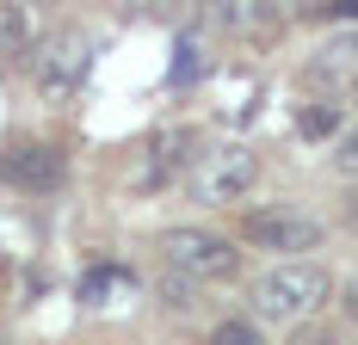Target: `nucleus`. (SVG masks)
<instances>
[{
    "mask_svg": "<svg viewBox=\"0 0 358 345\" xmlns=\"http://www.w3.org/2000/svg\"><path fill=\"white\" fill-rule=\"evenodd\" d=\"M340 309H346V321H358V277L340 284Z\"/></svg>",
    "mask_w": 358,
    "mask_h": 345,
    "instance_id": "nucleus-15",
    "label": "nucleus"
},
{
    "mask_svg": "<svg viewBox=\"0 0 358 345\" xmlns=\"http://www.w3.org/2000/svg\"><path fill=\"white\" fill-rule=\"evenodd\" d=\"M340 130H346V111L327 105V99H315V105L296 111V136H303V142H334Z\"/></svg>",
    "mask_w": 358,
    "mask_h": 345,
    "instance_id": "nucleus-10",
    "label": "nucleus"
},
{
    "mask_svg": "<svg viewBox=\"0 0 358 345\" xmlns=\"http://www.w3.org/2000/svg\"><path fill=\"white\" fill-rule=\"evenodd\" d=\"M0 179L19 185V191H56V185L69 179V154H62L56 142H19V148H6Z\"/></svg>",
    "mask_w": 358,
    "mask_h": 345,
    "instance_id": "nucleus-5",
    "label": "nucleus"
},
{
    "mask_svg": "<svg viewBox=\"0 0 358 345\" xmlns=\"http://www.w3.org/2000/svg\"><path fill=\"white\" fill-rule=\"evenodd\" d=\"M161 253H167V272L192 277V284H229V277L241 272V247L229 241V235H216V228H198V222L167 228Z\"/></svg>",
    "mask_w": 358,
    "mask_h": 345,
    "instance_id": "nucleus-2",
    "label": "nucleus"
},
{
    "mask_svg": "<svg viewBox=\"0 0 358 345\" xmlns=\"http://www.w3.org/2000/svg\"><path fill=\"white\" fill-rule=\"evenodd\" d=\"M253 185H259V154L248 142H222L210 154H198V167H192V198L198 204H241Z\"/></svg>",
    "mask_w": 358,
    "mask_h": 345,
    "instance_id": "nucleus-3",
    "label": "nucleus"
},
{
    "mask_svg": "<svg viewBox=\"0 0 358 345\" xmlns=\"http://www.w3.org/2000/svg\"><path fill=\"white\" fill-rule=\"evenodd\" d=\"M37 50V6L31 0H0V56H31Z\"/></svg>",
    "mask_w": 358,
    "mask_h": 345,
    "instance_id": "nucleus-8",
    "label": "nucleus"
},
{
    "mask_svg": "<svg viewBox=\"0 0 358 345\" xmlns=\"http://www.w3.org/2000/svg\"><path fill=\"white\" fill-rule=\"evenodd\" d=\"M327 19H340V25H352V19H358V0H327Z\"/></svg>",
    "mask_w": 358,
    "mask_h": 345,
    "instance_id": "nucleus-16",
    "label": "nucleus"
},
{
    "mask_svg": "<svg viewBox=\"0 0 358 345\" xmlns=\"http://www.w3.org/2000/svg\"><path fill=\"white\" fill-rule=\"evenodd\" d=\"M327 161H334V172L358 179V117H346V130L327 142Z\"/></svg>",
    "mask_w": 358,
    "mask_h": 345,
    "instance_id": "nucleus-11",
    "label": "nucleus"
},
{
    "mask_svg": "<svg viewBox=\"0 0 358 345\" xmlns=\"http://www.w3.org/2000/svg\"><path fill=\"white\" fill-rule=\"evenodd\" d=\"M31 74H37V93L43 99H69L87 74V43L80 37H50L31 50Z\"/></svg>",
    "mask_w": 358,
    "mask_h": 345,
    "instance_id": "nucleus-6",
    "label": "nucleus"
},
{
    "mask_svg": "<svg viewBox=\"0 0 358 345\" xmlns=\"http://www.w3.org/2000/svg\"><path fill=\"white\" fill-rule=\"evenodd\" d=\"M278 13V0H204V19L216 31H259Z\"/></svg>",
    "mask_w": 358,
    "mask_h": 345,
    "instance_id": "nucleus-9",
    "label": "nucleus"
},
{
    "mask_svg": "<svg viewBox=\"0 0 358 345\" xmlns=\"http://www.w3.org/2000/svg\"><path fill=\"white\" fill-rule=\"evenodd\" d=\"M352 99H358V74H352Z\"/></svg>",
    "mask_w": 358,
    "mask_h": 345,
    "instance_id": "nucleus-18",
    "label": "nucleus"
},
{
    "mask_svg": "<svg viewBox=\"0 0 358 345\" xmlns=\"http://www.w3.org/2000/svg\"><path fill=\"white\" fill-rule=\"evenodd\" d=\"M334 296V277L309 259H278L272 272L253 277V314L259 321H285V327H303L315 309H327Z\"/></svg>",
    "mask_w": 358,
    "mask_h": 345,
    "instance_id": "nucleus-1",
    "label": "nucleus"
},
{
    "mask_svg": "<svg viewBox=\"0 0 358 345\" xmlns=\"http://www.w3.org/2000/svg\"><path fill=\"white\" fill-rule=\"evenodd\" d=\"M161 302L185 314L192 302H198V284H192V277H179V272H167V277H161Z\"/></svg>",
    "mask_w": 358,
    "mask_h": 345,
    "instance_id": "nucleus-12",
    "label": "nucleus"
},
{
    "mask_svg": "<svg viewBox=\"0 0 358 345\" xmlns=\"http://www.w3.org/2000/svg\"><path fill=\"white\" fill-rule=\"evenodd\" d=\"M346 222H352V228H358V198H352V210H346Z\"/></svg>",
    "mask_w": 358,
    "mask_h": 345,
    "instance_id": "nucleus-17",
    "label": "nucleus"
},
{
    "mask_svg": "<svg viewBox=\"0 0 358 345\" xmlns=\"http://www.w3.org/2000/svg\"><path fill=\"white\" fill-rule=\"evenodd\" d=\"M290 345H346V339H340V333H327V327H303Z\"/></svg>",
    "mask_w": 358,
    "mask_h": 345,
    "instance_id": "nucleus-14",
    "label": "nucleus"
},
{
    "mask_svg": "<svg viewBox=\"0 0 358 345\" xmlns=\"http://www.w3.org/2000/svg\"><path fill=\"white\" fill-rule=\"evenodd\" d=\"M352 74H358V31H340V37H327L322 50H315L309 87H340V80H352Z\"/></svg>",
    "mask_w": 358,
    "mask_h": 345,
    "instance_id": "nucleus-7",
    "label": "nucleus"
},
{
    "mask_svg": "<svg viewBox=\"0 0 358 345\" xmlns=\"http://www.w3.org/2000/svg\"><path fill=\"white\" fill-rule=\"evenodd\" d=\"M241 235L259 253H315L327 241V228L315 216H303V210H253L248 222H241Z\"/></svg>",
    "mask_w": 358,
    "mask_h": 345,
    "instance_id": "nucleus-4",
    "label": "nucleus"
},
{
    "mask_svg": "<svg viewBox=\"0 0 358 345\" xmlns=\"http://www.w3.org/2000/svg\"><path fill=\"white\" fill-rule=\"evenodd\" d=\"M31 6H50V0H31Z\"/></svg>",
    "mask_w": 358,
    "mask_h": 345,
    "instance_id": "nucleus-19",
    "label": "nucleus"
},
{
    "mask_svg": "<svg viewBox=\"0 0 358 345\" xmlns=\"http://www.w3.org/2000/svg\"><path fill=\"white\" fill-rule=\"evenodd\" d=\"M210 345H266V339H259L253 321H222V327L210 333Z\"/></svg>",
    "mask_w": 358,
    "mask_h": 345,
    "instance_id": "nucleus-13",
    "label": "nucleus"
}]
</instances>
